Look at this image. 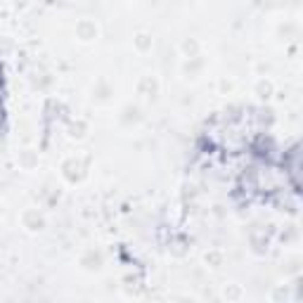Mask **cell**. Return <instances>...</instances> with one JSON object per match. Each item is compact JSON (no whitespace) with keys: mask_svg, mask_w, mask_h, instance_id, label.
Instances as JSON below:
<instances>
[{"mask_svg":"<svg viewBox=\"0 0 303 303\" xmlns=\"http://www.w3.org/2000/svg\"><path fill=\"white\" fill-rule=\"evenodd\" d=\"M83 265H86L88 270H97L100 265H102V254H95V251H88L83 260H81Z\"/></svg>","mask_w":303,"mask_h":303,"instance_id":"7a4b0ae2","label":"cell"},{"mask_svg":"<svg viewBox=\"0 0 303 303\" xmlns=\"http://www.w3.org/2000/svg\"><path fill=\"white\" fill-rule=\"evenodd\" d=\"M258 92H260V97H270V92H273V83H270V81H260Z\"/></svg>","mask_w":303,"mask_h":303,"instance_id":"277c9868","label":"cell"},{"mask_svg":"<svg viewBox=\"0 0 303 303\" xmlns=\"http://www.w3.org/2000/svg\"><path fill=\"white\" fill-rule=\"evenodd\" d=\"M76 33H78L81 41H92V38L97 36V26L92 22H88V19H83V22H78V26H76Z\"/></svg>","mask_w":303,"mask_h":303,"instance_id":"6da1fadb","label":"cell"},{"mask_svg":"<svg viewBox=\"0 0 303 303\" xmlns=\"http://www.w3.org/2000/svg\"><path fill=\"white\" fill-rule=\"evenodd\" d=\"M135 45H137V50H147L152 45V38L147 33H137V36H135Z\"/></svg>","mask_w":303,"mask_h":303,"instance_id":"3957f363","label":"cell"}]
</instances>
